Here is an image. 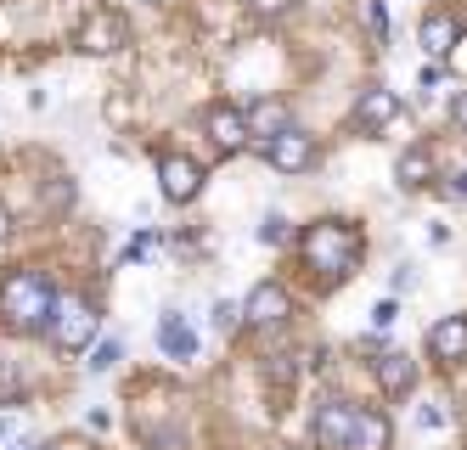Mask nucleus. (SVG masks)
<instances>
[{
	"instance_id": "1",
	"label": "nucleus",
	"mask_w": 467,
	"mask_h": 450,
	"mask_svg": "<svg viewBox=\"0 0 467 450\" xmlns=\"http://www.w3.org/2000/svg\"><path fill=\"white\" fill-rule=\"evenodd\" d=\"M57 316V282L40 265H17L0 276V327L17 338H40Z\"/></svg>"
},
{
	"instance_id": "2",
	"label": "nucleus",
	"mask_w": 467,
	"mask_h": 450,
	"mask_svg": "<svg viewBox=\"0 0 467 450\" xmlns=\"http://www.w3.org/2000/svg\"><path fill=\"white\" fill-rule=\"evenodd\" d=\"M298 248H305L310 270H321L327 282H344V276H355V265L366 254V236L349 220H316V225L298 231Z\"/></svg>"
},
{
	"instance_id": "3",
	"label": "nucleus",
	"mask_w": 467,
	"mask_h": 450,
	"mask_svg": "<svg viewBox=\"0 0 467 450\" xmlns=\"http://www.w3.org/2000/svg\"><path fill=\"white\" fill-rule=\"evenodd\" d=\"M96 327H102V316H96V304H85V298H57V316H51V350L57 355H85L90 350V338H96Z\"/></svg>"
},
{
	"instance_id": "4",
	"label": "nucleus",
	"mask_w": 467,
	"mask_h": 450,
	"mask_svg": "<svg viewBox=\"0 0 467 450\" xmlns=\"http://www.w3.org/2000/svg\"><path fill=\"white\" fill-rule=\"evenodd\" d=\"M355 417H360V400L327 394V400H321V405L310 411V439H316V450H349Z\"/></svg>"
},
{
	"instance_id": "5",
	"label": "nucleus",
	"mask_w": 467,
	"mask_h": 450,
	"mask_svg": "<svg viewBox=\"0 0 467 450\" xmlns=\"http://www.w3.org/2000/svg\"><path fill=\"white\" fill-rule=\"evenodd\" d=\"M259 158L271 163L276 175H305V169H316V135L287 124V130L271 135V141H259Z\"/></svg>"
},
{
	"instance_id": "6",
	"label": "nucleus",
	"mask_w": 467,
	"mask_h": 450,
	"mask_svg": "<svg viewBox=\"0 0 467 450\" xmlns=\"http://www.w3.org/2000/svg\"><path fill=\"white\" fill-rule=\"evenodd\" d=\"M287 316H293V293L282 282H259L243 298V327H254V332H276V327H287Z\"/></svg>"
},
{
	"instance_id": "7",
	"label": "nucleus",
	"mask_w": 467,
	"mask_h": 450,
	"mask_svg": "<svg viewBox=\"0 0 467 450\" xmlns=\"http://www.w3.org/2000/svg\"><path fill=\"white\" fill-rule=\"evenodd\" d=\"M124 46H130V17H124V12L102 6V12H90V17L79 23V51H85V57H113V51H124Z\"/></svg>"
},
{
	"instance_id": "8",
	"label": "nucleus",
	"mask_w": 467,
	"mask_h": 450,
	"mask_svg": "<svg viewBox=\"0 0 467 450\" xmlns=\"http://www.w3.org/2000/svg\"><path fill=\"white\" fill-rule=\"evenodd\" d=\"M203 130H209V141H214L225 158H237V152H248V147H254L248 119H243V108H231V101H214V108L203 113Z\"/></svg>"
},
{
	"instance_id": "9",
	"label": "nucleus",
	"mask_w": 467,
	"mask_h": 450,
	"mask_svg": "<svg viewBox=\"0 0 467 450\" xmlns=\"http://www.w3.org/2000/svg\"><path fill=\"white\" fill-rule=\"evenodd\" d=\"M158 186L170 203H192L197 192H203V163L186 158V152H163L158 158Z\"/></svg>"
},
{
	"instance_id": "10",
	"label": "nucleus",
	"mask_w": 467,
	"mask_h": 450,
	"mask_svg": "<svg viewBox=\"0 0 467 450\" xmlns=\"http://www.w3.org/2000/svg\"><path fill=\"white\" fill-rule=\"evenodd\" d=\"M400 113H406V101H400L389 85H366L360 96H355V130H366V135H378V130H389Z\"/></svg>"
},
{
	"instance_id": "11",
	"label": "nucleus",
	"mask_w": 467,
	"mask_h": 450,
	"mask_svg": "<svg viewBox=\"0 0 467 450\" xmlns=\"http://www.w3.org/2000/svg\"><path fill=\"white\" fill-rule=\"evenodd\" d=\"M372 377H378V394H383V400L406 405V394L417 389V361H411L406 350H389V355L372 361Z\"/></svg>"
},
{
	"instance_id": "12",
	"label": "nucleus",
	"mask_w": 467,
	"mask_h": 450,
	"mask_svg": "<svg viewBox=\"0 0 467 450\" xmlns=\"http://www.w3.org/2000/svg\"><path fill=\"white\" fill-rule=\"evenodd\" d=\"M428 361L445 372L467 361V316H445L440 327H428Z\"/></svg>"
},
{
	"instance_id": "13",
	"label": "nucleus",
	"mask_w": 467,
	"mask_h": 450,
	"mask_svg": "<svg viewBox=\"0 0 467 450\" xmlns=\"http://www.w3.org/2000/svg\"><path fill=\"white\" fill-rule=\"evenodd\" d=\"M158 350L163 361H197V332L186 327V316H175V309L158 316Z\"/></svg>"
},
{
	"instance_id": "14",
	"label": "nucleus",
	"mask_w": 467,
	"mask_h": 450,
	"mask_svg": "<svg viewBox=\"0 0 467 450\" xmlns=\"http://www.w3.org/2000/svg\"><path fill=\"white\" fill-rule=\"evenodd\" d=\"M394 445V428L378 405H360V417H355V434H349V450H389Z\"/></svg>"
},
{
	"instance_id": "15",
	"label": "nucleus",
	"mask_w": 467,
	"mask_h": 450,
	"mask_svg": "<svg viewBox=\"0 0 467 450\" xmlns=\"http://www.w3.org/2000/svg\"><path fill=\"white\" fill-rule=\"evenodd\" d=\"M243 119H248V135H265V141H271L276 130H287V108H282V101H271V96L254 101V108H248Z\"/></svg>"
},
{
	"instance_id": "16",
	"label": "nucleus",
	"mask_w": 467,
	"mask_h": 450,
	"mask_svg": "<svg viewBox=\"0 0 467 450\" xmlns=\"http://www.w3.org/2000/svg\"><path fill=\"white\" fill-rule=\"evenodd\" d=\"M451 40H456V17H451V12H428V17H422V51H428V57H445Z\"/></svg>"
},
{
	"instance_id": "17",
	"label": "nucleus",
	"mask_w": 467,
	"mask_h": 450,
	"mask_svg": "<svg viewBox=\"0 0 467 450\" xmlns=\"http://www.w3.org/2000/svg\"><path fill=\"white\" fill-rule=\"evenodd\" d=\"M394 181H400V186H428V181H433V152H428V147L400 152V163H394Z\"/></svg>"
},
{
	"instance_id": "18",
	"label": "nucleus",
	"mask_w": 467,
	"mask_h": 450,
	"mask_svg": "<svg viewBox=\"0 0 467 450\" xmlns=\"http://www.w3.org/2000/svg\"><path fill=\"white\" fill-rule=\"evenodd\" d=\"M28 400V377L17 372V361L0 355V405H23Z\"/></svg>"
},
{
	"instance_id": "19",
	"label": "nucleus",
	"mask_w": 467,
	"mask_h": 450,
	"mask_svg": "<svg viewBox=\"0 0 467 450\" xmlns=\"http://www.w3.org/2000/svg\"><path fill=\"white\" fill-rule=\"evenodd\" d=\"M259 242H265V248H287V242H293V220L265 215V220H259Z\"/></svg>"
},
{
	"instance_id": "20",
	"label": "nucleus",
	"mask_w": 467,
	"mask_h": 450,
	"mask_svg": "<svg viewBox=\"0 0 467 450\" xmlns=\"http://www.w3.org/2000/svg\"><path fill=\"white\" fill-rule=\"evenodd\" d=\"M209 316H214V332H237V327H243V304H237V298H214Z\"/></svg>"
},
{
	"instance_id": "21",
	"label": "nucleus",
	"mask_w": 467,
	"mask_h": 450,
	"mask_svg": "<svg viewBox=\"0 0 467 450\" xmlns=\"http://www.w3.org/2000/svg\"><path fill=\"white\" fill-rule=\"evenodd\" d=\"M119 355H124V350H119V338H102V343L90 350V361H85V366H90V372H113V366H119Z\"/></svg>"
},
{
	"instance_id": "22",
	"label": "nucleus",
	"mask_w": 467,
	"mask_h": 450,
	"mask_svg": "<svg viewBox=\"0 0 467 450\" xmlns=\"http://www.w3.org/2000/svg\"><path fill=\"white\" fill-rule=\"evenodd\" d=\"M417 423H422V428H451V411H445L440 400H428V405L417 411Z\"/></svg>"
},
{
	"instance_id": "23",
	"label": "nucleus",
	"mask_w": 467,
	"mask_h": 450,
	"mask_svg": "<svg viewBox=\"0 0 467 450\" xmlns=\"http://www.w3.org/2000/svg\"><path fill=\"white\" fill-rule=\"evenodd\" d=\"M445 57H451V68H456V74L467 79V28H456V40H451V51H445Z\"/></svg>"
},
{
	"instance_id": "24",
	"label": "nucleus",
	"mask_w": 467,
	"mask_h": 450,
	"mask_svg": "<svg viewBox=\"0 0 467 450\" xmlns=\"http://www.w3.org/2000/svg\"><path fill=\"white\" fill-rule=\"evenodd\" d=\"M366 23H372V34H378V40L389 34V12H383V0H366Z\"/></svg>"
},
{
	"instance_id": "25",
	"label": "nucleus",
	"mask_w": 467,
	"mask_h": 450,
	"mask_svg": "<svg viewBox=\"0 0 467 450\" xmlns=\"http://www.w3.org/2000/svg\"><path fill=\"white\" fill-rule=\"evenodd\" d=\"M400 321V304L394 298H378V309H372V327H394Z\"/></svg>"
},
{
	"instance_id": "26",
	"label": "nucleus",
	"mask_w": 467,
	"mask_h": 450,
	"mask_svg": "<svg viewBox=\"0 0 467 450\" xmlns=\"http://www.w3.org/2000/svg\"><path fill=\"white\" fill-rule=\"evenodd\" d=\"M389 288H394V293H411V288H417V270H411V265H400Z\"/></svg>"
},
{
	"instance_id": "27",
	"label": "nucleus",
	"mask_w": 467,
	"mask_h": 450,
	"mask_svg": "<svg viewBox=\"0 0 467 450\" xmlns=\"http://www.w3.org/2000/svg\"><path fill=\"white\" fill-rule=\"evenodd\" d=\"M451 124H456V130H467V90H456V96H451Z\"/></svg>"
},
{
	"instance_id": "28",
	"label": "nucleus",
	"mask_w": 467,
	"mask_h": 450,
	"mask_svg": "<svg viewBox=\"0 0 467 450\" xmlns=\"http://www.w3.org/2000/svg\"><path fill=\"white\" fill-rule=\"evenodd\" d=\"M287 6H293V0H254V12H259V17H282Z\"/></svg>"
},
{
	"instance_id": "29",
	"label": "nucleus",
	"mask_w": 467,
	"mask_h": 450,
	"mask_svg": "<svg viewBox=\"0 0 467 450\" xmlns=\"http://www.w3.org/2000/svg\"><path fill=\"white\" fill-rule=\"evenodd\" d=\"M108 119H113V124H124V119H130V101H124V96H113V101H108Z\"/></svg>"
},
{
	"instance_id": "30",
	"label": "nucleus",
	"mask_w": 467,
	"mask_h": 450,
	"mask_svg": "<svg viewBox=\"0 0 467 450\" xmlns=\"http://www.w3.org/2000/svg\"><path fill=\"white\" fill-rule=\"evenodd\" d=\"M445 197H467V169H462L456 181H445Z\"/></svg>"
},
{
	"instance_id": "31",
	"label": "nucleus",
	"mask_w": 467,
	"mask_h": 450,
	"mask_svg": "<svg viewBox=\"0 0 467 450\" xmlns=\"http://www.w3.org/2000/svg\"><path fill=\"white\" fill-rule=\"evenodd\" d=\"M12 236V215H6V203H0V242Z\"/></svg>"
},
{
	"instance_id": "32",
	"label": "nucleus",
	"mask_w": 467,
	"mask_h": 450,
	"mask_svg": "<svg viewBox=\"0 0 467 450\" xmlns=\"http://www.w3.org/2000/svg\"><path fill=\"white\" fill-rule=\"evenodd\" d=\"M6 439H12V423H6V417H0V445H6Z\"/></svg>"
},
{
	"instance_id": "33",
	"label": "nucleus",
	"mask_w": 467,
	"mask_h": 450,
	"mask_svg": "<svg viewBox=\"0 0 467 450\" xmlns=\"http://www.w3.org/2000/svg\"><path fill=\"white\" fill-rule=\"evenodd\" d=\"M152 6H163V0H152Z\"/></svg>"
}]
</instances>
